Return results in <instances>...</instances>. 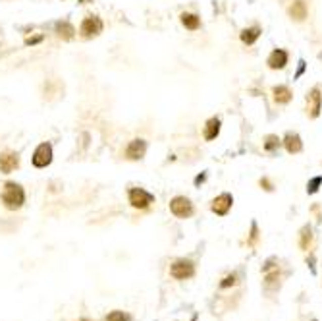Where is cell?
I'll list each match as a JSON object with an SVG mask.
<instances>
[{"instance_id": "obj_13", "label": "cell", "mask_w": 322, "mask_h": 321, "mask_svg": "<svg viewBox=\"0 0 322 321\" xmlns=\"http://www.w3.org/2000/svg\"><path fill=\"white\" fill-rule=\"evenodd\" d=\"M284 145L288 149V153H299L303 144H301V137L297 133H288L286 140H284Z\"/></svg>"}, {"instance_id": "obj_23", "label": "cell", "mask_w": 322, "mask_h": 321, "mask_svg": "<svg viewBox=\"0 0 322 321\" xmlns=\"http://www.w3.org/2000/svg\"><path fill=\"white\" fill-rule=\"evenodd\" d=\"M234 285H236V275H228V277H226L224 281L220 283V287H222V288L234 287Z\"/></svg>"}, {"instance_id": "obj_5", "label": "cell", "mask_w": 322, "mask_h": 321, "mask_svg": "<svg viewBox=\"0 0 322 321\" xmlns=\"http://www.w3.org/2000/svg\"><path fill=\"white\" fill-rule=\"evenodd\" d=\"M31 161H33V166H37V168L48 166L52 163V145L48 144V142H43V144L35 149Z\"/></svg>"}, {"instance_id": "obj_4", "label": "cell", "mask_w": 322, "mask_h": 321, "mask_svg": "<svg viewBox=\"0 0 322 321\" xmlns=\"http://www.w3.org/2000/svg\"><path fill=\"white\" fill-rule=\"evenodd\" d=\"M170 211L178 219H189L193 215V203L183 198V196H176L172 201H170Z\"/></svg>"}, {"instance_id": "obj_16", "label": "cell", "mask_w": 322, "mask_h": 321, "mask_svg": "<svg viewBox=\"0 0 322 321\" xmlns=\"http://www.w3.org/2000/svg\"><path fill=\"white\" fill-rule=\"evenodd\" d=\"M182 23L189 31H195V29L201 27V20H199L195 14H182Z\"/></svg>"}, {"instance_id": "obj_14", "label": "cell", "mask_w": 322, "mask_h": 321, "mask_svg": "<svg viewBox=\"0 0 322 321\" xmlns=\"http://www.w3.org/2000/svg\"><path fill=\"white\" fill-rule=\"evenodd\" d=\"M290 16L295 18V20H299V22L307 18V4H305V0H295V2L291 4Z\"/></svg>"}, {"instance_id": "obj_1", "label": "cell", "mask_w": 322, "mask_h": 321, "mask_svg": "<svg viewBox=\"0 0 322 321\" xmlns=\"http://www.w3.org/2000/svg\"><path fill=\"white\" fill-rule=\"evenodd\" d=\"M2 203L10 211H18L25 203V192L18 182H6L2 190Z\"/></svg>"}, {"instance_id": "obj_20", "label": "cell", "mask_w": 322, "mask_h": 321, "mask_svg": "<svg viewBox=\"0 0 322 321\" xmlns=\"http://www.w3.org/2000/svg\"><path fill=\"white\" fill-rule=\"evenodd\" d=\"M129 317L126 311H112V313H108L106 321H129Z\"/></svg>"}, {"instance_id": "obj_2", "label": "cell", "mask_w": 322, "mask_h": 321, "mask_svg": "<svg viewBox=\"0 0 322 321\" xmlns=\"http://www.w3.org/2000/svg\"><path fill=\"white\" fill-rule=\"evenodd\" d=\"M102 20L98 16H87L85 20L81 22V27H79V33L83 39H93L97 35L102 33Z\"/></svg>"}, {"instance_id": "obj_21", "label": "cell", "mask_w": 322, "mask_h": 321, "mask_svg": "<svg viewBox=\"0 0 322 321\" xmlns=\"http://www.w3.org/2000/svg\"><path fill=\"white\" fill-rule=\"evenodd\" d=\"M278 145H280L278 137H276V135H269V137H266V144H264V149H266V151H272V149L278 147Z\"/></svg>"}, {"instance_id": "obj_18", "label": "cell", "mask_w": 322, "mask_h": 321, "mask_svg": "<svg viewBox=\"0 0 322 321\" xmlns=\"http://www.w3.org/2000/svg\"><path fill=\"white\" fill-rule=\"evenodd\" d=\"M291 99V91L286 85H278L274 87V101L276 103H288Z\"/></svg>"}, {"instance_id": "obj_10", "label": "cell", "mask_w": 322, "mask_h": 321, "mask_svg": "<svg viewBox=\"0 0 322 321\" xmlns=\"http://www.w3.org/2000/svg\"><path fill=\"white\" fill-rule=\"evenodd\" d=\"M320 105H322L320 91H318V89H312L311 93H309V97H307V112H309V116L316 118V116L320 114Z\"/></svg>"}, {"instance_id": "obj_3", "label": "cell", "mask_w": 322, "mask_h": 321, "mask_svg": "<svg viewBox=\"0 0 322 321\" xmlns=\"http://www.w3.org/2000/svg\"><path fill=\"white\" fill-rule=\"evenodd\" d=\"M128 198L131 207H135V209H147L150 203L154 201V196L143 188H131L128 192Z\"/></svg>"}, {"instance_id": "obj_27", "label": "cell", "mask_w": 322, "mask_h": 321, "mask_svg": "<svg viewBox=\"0 0 322 321\" xmlns=\"http://www.w3.org/2000/svg\"><path fill=\"white\" fill-rule=\"evenodd\" d=\"M81 321H89V319H81Z\"/></svg>"}, {"instance_id": "obj_8", "label": "cell", "mask_w": 322, "mask_h": 321, "mask_svg": "<svg viewBox=\"0 0 322 321\" xmlns=\"http://www.w3.org/2000/svg\"><path fill=\"white\" fill-rule=\"evenodd\" d=\"M20 166V155L14 153V151H4L0 153V172L4 174H10L16 168Z\"/></svg>"}, {"instance_id": "obj_7", "label": "cell", "mask_w": 322, "mask_h": 321, "mask_svg": "<svg viewBox=\"0 0 322 321\" xmlns=\"http://www.w3.org/2000/svg\"><path fill=\"white\" fill-rule=\"evenodd\" d=\"M145 153H147V142L139 140V137L131 140L126 147V159H129V161H139L145 157Z\"/></svg>"}, {"instance_id": "obj_11", "label": "cell", "mask_w": 322, "mask_h": 321, "mask_svg": "<svg viewBox=\"0 0 322 321\" xmlns=\"http://www.w3.org/2000/svg\"><path fill=\"white\" fill-rule=\"evenodd\" d=\"M286 64H288V53L282 51V49L272 51V55L269 56V66L272 68V70H280V68H284Z\"/></svg>"}, {"instance_id": "obj_17", "label": "cell", "mask_w": 322, "mask_h": 321, "mask_svg": "<svg viewBox=\"0 0 322 321\" xmlns=\"http://www.w3.org/2000/svg\"><path fill=\"white\" fill-rule=\"evenodd\" d=\"M258 35H260V29H258V27H249V29H243V31H241V41L245 44H253L258 39Z\"/></svg>"}, {"instance_id": "obj_19", "label": "cell", "mask_w": 322, "mask_h": 321, "mask_svg": "<svg viewBox=\"0 0 322 321\" xmlns=\"http://www.w3.org/2000/svg\"><path fill=\"white\" fill-rule=\"evenodd\" d=\"M311 244H312V233L309 226H305L301 231V248L303 250H311Z\"/></svg>"}, {"instance_id": "obj_22", "label": "cell", "mask_w": 322, "mask_h": 321, "mask_svg": "<svg viewBox=\"0 0 322 321\" xmlns=\"http://www.w3.org/2000/svg\"><path fill=\"white\" fill-rule=\"evenodd\" d=\"M322 184V178L320 176H316V178H312L311 182H309V186H307V192L309 194H314L316 190H318V186Z\"/></svg>"}, {"instance_id": "obj_24", "label": "cell", "mask_w": 322, "mask_h": 321, "mask_svg": "<svg viewBox=\"0 0 322 321\" xmlns=\"http://www.w3.org/2000/svg\"><path fill=\"white\" fill-rule=\"evenodd\" d=\"M39 41H43L41 35H39V37H27V39H25V44H35V43H39Z\"/></svg>"}, {"instance_id": "obj_26", "label": "cell", "mask_w": 322, "mask_h": 321, "mask_svg": "<svg viewBox=\"0 0 322 321\" xmlns=\"http://www.w3.org/2000/svg\"><path fill=\"white\" fill-rule=\"evenodd\" d=\"M79 2H89V0H79Z\"/></svg>"}, {"instance_id": "obj_25", "label": "cell", "mask_w": 322, "mask_h": 321, "mask_svg": "<svg viewBox=\"0 0 322 321\" xmlns=\"http://www.w3.org/2000/svg\"><path fill=\"white\" fill-rule=\"evenodd\" d=\"M260 186H264V190H272V186H270V182L264 178V180H260Z\"/></svg>"}, {"instance_id": "obj_15", "label": "cell", "mask_w": 322, "mask_h": 321, "mask_svg": "<svg viewBox=\"0 0 322 321\" xmlns=\"http://www.w3.org/2000/svg\"><path fill=\"white\" fill-rule=\"evenodd\" d=\"M220 133V120L218 118H210L204 126V140H214L216 135Z\"/></svg>"}, {"instance_id": "obj_6", "label": "cell", "mask_w": 322, "mask_h": 321, "mask_svg": "<svg viewBox=\"0 0 322 321\" xmlns=\"http://www.w3.org/2000/svg\"><path fill=\"white\" fill-rule=\"evenodd\" d=\"M193 273H195V265L189 259H178V261L170 267V275H172L174 279H180V281L193 277Z\"/></svg>"}, {"instance_id": "obj_12", "label": "cell", "mask_w": 322, "mask_h": 321, "mask_svg": "<svg viewBox=\"0 0 322 321\" xmlns=\"http://www.w3.org/2000/svg\"><path fill=\"white\" fill-rule=\"evenodd\" d=\"M56 35H58L60 39H64V41H70L75 35L74 25L70 22H58L56 23Z\"/></svg>"}, {"instance_id": "obj_9", "label": "cell", "mask_w": 322, "mask_h": 321, "mask_svg": "<svg viewBox=\"0 0 322 321\" xmlns=\"http://www.w3.org/2000/svg\"><path fill=\"white\" fill-rule=\"evenodd\" d=\"M232 203H234V198H232L230 194H222V196H218L216 200H212V205H210V209L214 211L216 215L224 217L226 213L232 209Z\"/></svg>"}]
</instances>
